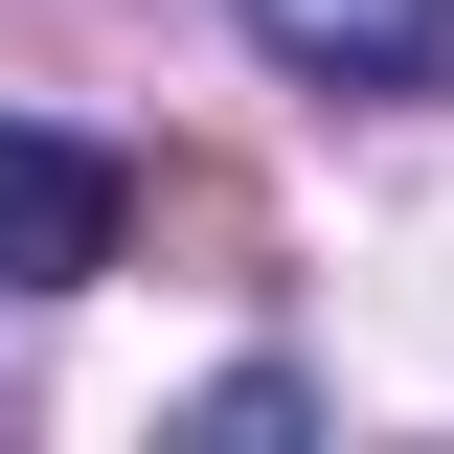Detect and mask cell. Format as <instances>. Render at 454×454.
Instances as JSON below:
<instances>
[{
    "label": "cell",
    "instance_id": "cell-1",
    "mask_svg": "<svg viewBox=\"0 0 454 454\" xmlns=\"http://www.w3.org/2000/svg\"><path fill=\"white\" fill-rule=\"evenodd\" d=\"M114 227H137V182H114L91 137H23V114H0V273H23V295H91Z\"/></svg>",
    "mask_w": 454,
    "mask_h": 454
},
{
    "label": "cell",
    "instance_id": "cell-2",
    "mask_svg": "<svg viewBox=\"0 0 454 454\" xmlns=\"http://www.w3.org/2000/svg\"><path fill=\"white\" fill-rule=\"evenodd\" d=\"M295 91H454V0H250Z\"/></svg>",
    "mask_w": 454,
    "mask_h": 454
}]
</instances>
